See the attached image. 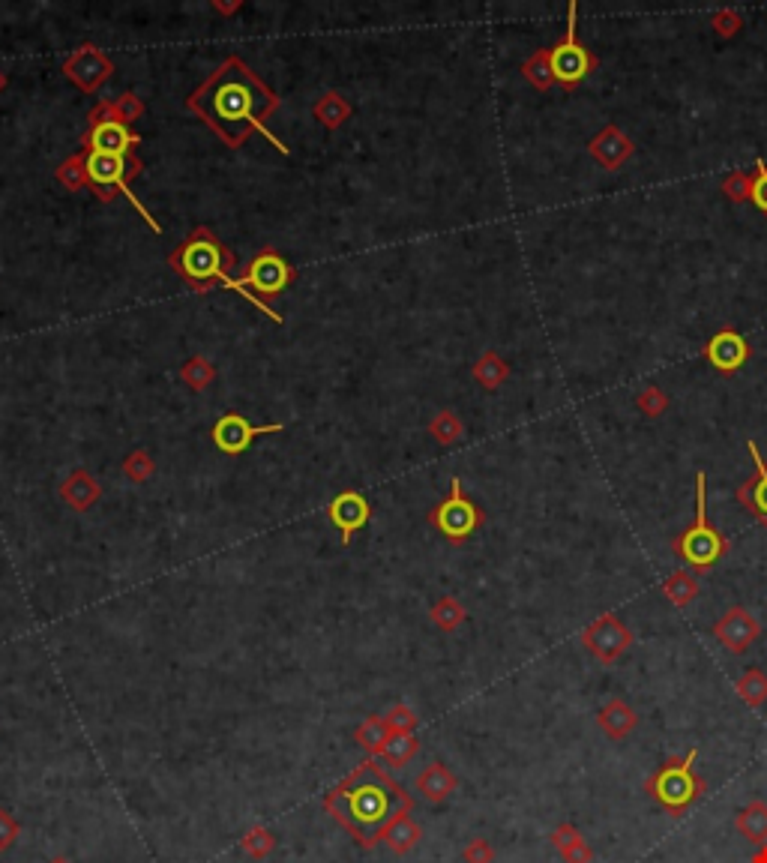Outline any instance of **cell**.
Masks as SVG:
<instances>
[{"mask_svg": "<svg viewBox=\"0 0 767 863\" xmlns=\"http://www.w3.org/2000/svg\"><path fill=\"white\" fill-rule=\"evenodd\" d=\"M324 810L360 849L372 852L381 846V831L393 819L414 813V798L390 777L381 759L366 756V762L324 795Z\"/></svg>", "mask_w": 767, "mask_h": 863, "instance_id": "obj_1", "label": "cell"}, {"mask_svg": "<svg viewBox=\"0 0 767 863\" xmlns=\"http://www.w3.org/2000/svg\"><path fill=\"white\" fill-rule=\"evenodd\" d=\"M192 111L231 147H240L279 108V96L240 60L228 57L192 96Z\"/></svg>", "mask_w": 767, "mask_h": 863, "instance_id": "obj_2", "label": "cell"}, {"mask_svg": "<svg viewBox=\"0 0 767 863\" xmlns=\"http://www.w3.org/2000/svg\"><path fill=\"white\" fill-rule=\"evenodd\" d=\"M171 264H174V270L189 282V285H195V288H207L213 279H219V282H225L228 288H237L243 297H249L252 303H258L255 297H252V291H246L243 288V282H237V279H231L228 276V264H231V255L225 252V246L210 234V231H195L174 255H171ZM261 306V303H258ZM261 312H267L270 318H276L279 321V315L276 312H270L267 306H261Z\"/></svg>", "mask_w": 767, "mask_h": 863, "instance_id": "obj_3", "label": "cell"}, {"mask_svg": "<svg viewBox=\"0 0 767 863\" xmlns=\"http://www.w3.org/2000/svg\"><path fill=\"white\" fill-rule=\"evenodd\" d=\"M672 552L693 570H711L732 552L729 537L708 522V477H705V471L696 474V519L684 534H678L672 540Z\"/></svg>", "mask_w": 767, "mask_h": 863, "instance_id": "obj_4", "label": "cell"}, {"mask_svg": "<svg viewBox=\"0 0 767 863\" xmlns=\"http://www.w3.org/2000/svg\"><path fill=\"white\" fill-rule=\"evenodd\" d=\"M696 762H699V750H690L684 756L669 759L645 780V792L669 816H684L708 792V783L696 774Z\"/></svg>", "mask_w": 767, "mask_h": 863, "instance_id": "obj_5", "label": "cell"}, {"mask_svg": "<svg viewBox=\"0 0 767 863\" xmlns=\"http://www.w3.org/2000/svg\"><path fill=\"white\" fill-rule=\"evenodd\" d=\"M576 24H579V3L573 0L570 9H567V33L558 45H552V69H555V81L564 87V90H576L597 66L600 60L582 45L579 33H576Z\"/></svg>", "mask_w": 767, "mask_h": 863, "instance_id": "obj_6", "label": "cell"}, {"mask_svg": "<svg viewBox=\"0 0 767 863\" xmlns=\"http://www.w3.org/2000/svg\"><path fill=\"white\" fill-rule=\"evenodd\" d=\"M579 642L597 663L612 666L636 645V633L615 612H606L579 633Z\"/></svg>", "mask_w": 767, "mask_h": 863, "instance_id": "obj_7", "label": "cell"}, {"mask_svg": "<svg viewBox=\"0 0 767 863\" xmlns=\"http://www.w3.org/2000/svg\"><path fill=\"white\" fill-rule=\"evenodd\" d=\"M432 525L450 540V543H465L480 525H483V510L471 501V498H465V492H462V480L459 477H453V483H450V498L447 501H441L435 510H432Z\"/></svg>", "mask_w": 767, "mask_h": 863, "instance_id": "obj_8", "label": "cell"}, {"mask_svg": "<svg viewBox=\"0 0 767 863\" xmlns=\"http://www.w3.org/2000/svg\"><path fill=\"white\" fill-rule=\"evenodd\" d=\"M714 636H717V642H720L729 654H747V651L759 642L762 624H759V618H756L750 609L732 606V609H726L723 618L714 624Z\"/></svg>", "mask_w": 767, "mask_h": 863, "instance_id": "obj_9", "label": "cell"}, {"mask_svg": "<svg viewBox=\"0 0 767 863\" xmlns=\"http://www.w3.org/2000/svg\"><path fill=\"white\" fill-rule=\"evenodd\" d=\"M294 279V270L291 264L276 255V252H261L249 267H246V276H243V285H249L252 291L258 294H279L285 291V285Z\"/></svg>", "mask_w": 767, "mask_h": 863, "instance_id": "obj_10", "label": "cell"}, {"mask_svg": "<svg viewBox=\"0 0 767 863\" xmlns=\"http://www.w3.org/2000/svg\"><path fill=\"white\" fill-rule=\"evenodd\" d=\"M750 354H753L750 342H747L738 330H732V327L717 330V333L711 336V342L705 345V357H708L711 366H714L717 372H723V375L738 372V369L750 360Z\"/></svg>", "mask_w": 767, "mask_h": 863, "instance_id": "obj_11", "label": "cell"}, {"mask_svg": "<svg viewBox=\"0 0 767 863\" xmlns=\"http://www.w3.org/2000/svg\"><path fill=\"white\" fill-rule=\"evenodd\" d=\"M267 432H282V426H279V423H276V426H252V423H249L246 417H240V414H225V417L213 426V444H216L222 453L237 456V453L249 450L258 435H267Z\"/></svg>", "mask_w": 767, "mask_h": 863, "instance_id": "obj_12", "label": "cell"}, {"mask_svg": "<svg viewBox=\"0 0 767 863\" xmlns=\"http://www.w3.org/2000/svg\"><path fill=\"white\" fill-rule=\"evenodd\" d=\"M327 519L339 528L342 546H348V543L354 540V534L369 525L372 507H369V501H366L360 492H339V495L330 501V507H327Z\"/></svg>", "mask_w": 767, "mask_h": 863, "instance_id": "obj_13", "label": "cell"}, {"mask_svg": "<svg viewBox=\"0 0 767 863\" xmlns=\"http://www.w3.org/2000/svg\"><path fill=\"white\" fill-rule=\"evenodd\" d=\"M588 153H591V159L600 162L606 171H618V168H624V162L633 159L636 141H633L624 129H618L615 123H609V126H603V129L591 138Z\"/></svg>", "mask_w": 767, "mask_h": 863, "instance_id": "obj_14", "label": "cell"}, {"mask_svg": "<svg viewBox=\"0 0 767 863\" xmlns=\"http://www.w3.org/2000/svg\"><path fill=\"white\" fill-rule=\"evenodd\" d=\"M84 171H87V180L93 189H99L102 195H108V189H120L132 198V192L126 189V174L135 171L129 168L126 159L120 156H105V153H87V162H84Z\"/></svg>", "mask_w": 767, "mask_h": 863, "instance_id": "obj_15", "label": "cell"}, {"mask_svg": "<svg viewBox=\"0 0 767 863\" xmlns=\"http://www.w3.org/2000/svg\"><path fill=\"white\" fill-rule=\"evenodd\" d=\"M747 450H750V456L756 462V474L735 489V498H738L741 507H747L767 528V459L759 453L756 441H747Z\"/></svg>", "mask_w": 767, "mask_h": 863, "instance_id": "obj_16", "label": "cell"}, {"mask_svg": "<svg viewBox=\"0 0 767 863\" xmlns=\"http://www.w3.org/2000/svg\"><path fill=\"white\" fill-rule=\"evenodd\" d=\"M87 144H90V153H105V156L126 159V153L138 144V135L120 120H99L87 132Z\"/></svg>", "mask_w": 767, "mask_h": 863, "instance_id": "obj_17", "label": "cell"}, {"mask_svg": "<svg viewBox=\"0 0 767 863\" xmlns=\"http://www.w3.org/2000/svg\"><path fill=\"white\" fill-rule=\"evenodd\" d=\"M597 729L609 738V741H624L639 729V711L624 702L621 696H612L600 711H597Z\"/></svg>", "mask_w": 767, "mask_h": 863, "instance_id": "obj_18", "label": "cell"}, {"mask_svg": "<svg viewBox=\"0 0 767 863\" xmlns=\"http://www.w3.org/2000/svg\"><path fill=\"white\" fill-rule=\"evenodd\" d=\"M414 789L420 792L423 801H429V804H444V801L459 789V777H456L444 762H432V765H426V768L417 774Z\"/></svg>", "mask_w": 767, "mask_h": 863, "instance_id": "obj_19", "label": "cell"}, {"mask_svg": "<svg viewBox=\"0 0 767 863\" xmlns=\"http://www.w3.org/2000/svg\"><path fill=\"white\" fill-rule=\"evenodd\" d=\"M549 843H552V849L561 855L564 863H594V849L588 846L585 834L576 825H570V822H561L549 834Z\"/></svg>", "mask_w": 767, "mask_h": 863, "instance_id": "obj_20", "label": "cell"}, {"mask_svg": "<svg viewBox=\"0 0 767 863\" xmlns=\"http://www.w3.org/2000/svg\"><path fill=\"white\" fill-rule=\"evenodd\" d=\"M423 840V828L411 819V816H399L393 819L384 831H381V843L393 852V855H408L420 846Z\"/></svg>", "mask_w": 767, "mask_h": 863, "instance_id": "obj_21", "label": "cell"}, {"mask_svg": "<svg viewBox=\"0 0 767 863\" xmlns=\"http://www.w3.org/2000/svg\"><path fill=\"white\" fill-rule=\"evenodd\" d=\"M735 831L750 843V846H765L767 843V804L765 801H750L747 807L738 810L735 816Z\"/></svg>", "mask_w": 767, "mask_h": 863, "instance_id": "obj_22", "label": "cell"}, {"mask_svg": "<svg viewBox=\"0 0 767 863\" xmlns=\"http://www.w3.org/2000/svg\"><path fill=\"white\" fill-rule=\"evenodd\" d=\"M390 735H393V732H390L387 720H384V717H378V714H372V717H366V720L357 726L354 741H357V747H360L369 759H378V756L384 753V747H387Z\"/></svg>", "mask_w": 767, "mask_h": 863, "instance_id": "obj_23", "label": "cell"}, {"mask_svg": "<svg viewBox=\"0 0 767 863\" xmlns=\"http://www.w3.org/2000/svg\"><path fill=\"white\" fill-rule=\"evenodd\" d=\"M699 591H702V585L690 570H675L663 579V597L678 609H687L699 597Z\"/></svg>", "mask_w": 767, "mask_h": 863, "instance_id": "obj_24", "label": "cell"}, {"mask_svg": "<svg viewBox=\"0 0 767 863\" xmlns=\"http://www.w3.org/2000/svg\"><path fill=\"white\" fill-rule=\"evenodd\" d=\"M735 693L741 696V702L753 711L765 708L767 705V672L762 669H747L738 681H735Z\"/></svg>", "mask_w": 767, "mask_h": 863, "instance_id": "obj_25", "label": "cell"}, {"mask_svg": "<svg viewBox=\"0 0 767 863\" xmlns=\"http://www.w3.org/2000/svg\"><path fill=\"white\" fill-rule=\"evenodd\" d=\"M522 75L537 87V90H549L555 81V69H552V48H540L534 51L525 63H522Z\"/></svg>", "mask_w": 767, "mask_h": 863, "instance_id": "obj_26", "label": "cell"}, {"mask_svg": "<svg viewBox=\"0 0 767 863\" xmlns=\"http://www.w3.org/2000/svg\"><path fill=\"white\" fill-rule=\"evenodd\" d=\"M420 753V741H417V735H390V741H387V747H384V753L378 756L387 768H405L414 756Z\"/></svg>", "mask_w": 767, "mask_h": 863, "instance_id": "obj_27", "label": "cell"}, {"mask_svg": "<svg viewBox=\"0 0 767 863\" xmlns=\"http://www.w3.org/2000/svg\"><path fill=\"white\" fill-rule=\"evenodd\" d=\"M465 618H468V612H465V606H462L456 597H441V600L432 606V621H435V627L444 630V633L459 630V627L465 624Z\"/></svg>", "mask_w": 767, "mask_h": 863, "instance_id": "obj_28", "label": "cell"}, {"mask_svg": "<svg viewBox=\"0 0 767 863\" xmlns=\"http://www.w3.org/2000/svg\"><path fill=\"white\" fill-rule=\"evenodd\" d=\"M240 849H243L252 861H264V858H270V852L276 849V837H273L267 828L255 825V828H249V831L243 834Z\"/></svg>", "mask_w": 767, "mask_h": 863, "instance_id": "obj_29", "label": "cell"}, {"mask_svg": "<svg viewBox=\"0 0 767 863\" xmlns=\"http://www.w3.org/2000/svg\"><path fill=\"white\" fill-rule=\"evenodd\" d=\"M720 189L726 192V198H729V201L744 204V201H750V198H753V174H744L741 168H735L732 174H726V180H723V186H720Z\"/></svg>", "mask_w": 767, "mask_h": 863, "instance_id": "obj_30", "label": "cell"}, {"mask_svg": "<svg viewBox=\"0 0 767 863\" xmlns=\"http://www.w3.org/2000/svg\"><path fill=\"white\" fill-rule=\"evenodd\" d=\"M477 378L483 381V387L495 390V387L507 378V363H504L495 351H489V354H483V360L477 363Z\"/></svg>", "mask_w": 767, "mask_h": 863, "instance_id": "obj_31", "label": "cell"}, {"mask_svg": "<svg viewBox=\"0 0 767 863\" xmlns=\"http://www.w3.org/2000/svg\"><path fill=\"white\" fill-rule=\"evenodd\" d=\"M636 405H639V411L645 414V417H663L666 414V408H669V396L663 393V387H657V384H648L639 396H636Z\"/></svg>", "mask_w": 767, "mask_h": 863, "instance_id": "obj_32", "label": "cell"}, {"mask_svg": "<svg viewBox=\"0 0 767 863\" xmlns=\"http://www.w3.org/2000/svg\"><path fill=\"white\" fill-rule=\"evenodd\" d=\"M384 720H387L390 732H396V735H414V729H417V723H420V717H417L408 705H393V708L384 714Z\"/></svg>", "mask_w": 767, "mask_h": 863, "instance_id": "obj_33", "label": "cell"}, {"mask_svg": "<svg viewBox=\"0 0 767 863\" xmlns=\"http://www.w3.org/2000/svg\"><path fill=\"white\" fill-rule=\"evenodd\" d=\"M495 858H498L495 846L489 840H483V837L468 840V846L462 849V861L465 863H495Z\"/></svg>", "mask_w": 767, "mask_h": 863, "instance_id": "obj_34", "label": "cell"}, {"mask_svg": "<svg viewBox=\"0 0 767 863\" xmlns=\"http://www.w3.org/2000/svg\"><path fill=\"white\" fill-rule=\"evenodd\" d=\"M741 27H744V15H741L738 9H720V12L714 15V30H717L723 39H732Z\"/></svg>", "mask_w": 767, "mask_h": 863, "instance_id": "obj_35", "label": "cell"}, {"mask_svg": "<svg viewBox=\"0 0 767 863\" xmlns=\"http://www.w3.org/2000/svg\"><path fill=\"white\" fill-rule=\"evenodd\" d=\"M18 834H21V828H18L15 816H12V813H6V810H0V855H3V852H9V849L15 846Z\"/></svg>", "mask_w": 767, "mask_h": 863, "instance_id": "obj_36", "label": "cell"}, {"mask_svg": "<svg viewBox=\"0 0 767 863\" xmlns=\"http://www.w3.org/2000/svg\"><path fill=\"white\" fill-rule=\"evenodd\" d=\"M762 213H767V162H759L756 165V174H753V198H750Z\"/></svg>", "mask_w": 767, "mask_h": 863, "instance_id": "obj_37", "label": "cell"}, {"mask_svg": "<svg viewBox=\"0 0 767 863\" xmlns=\"http://www.w3.org/2000/svg\"><path fill=\"white\" fill-rule=\"evenodd\" d=\"M750 863H767V843L765 846H759V849L750 855Z\"/></svg>", "mask_w": 767, "mask_h": 863, "instance_id": "obj_38", "label": "cell"}, {"mask_svg": "<svg viewBox=\"0 0 767 863\" xmlns=\"http://www.w3.org/2000/svg\"><path fill=\"white\" fill-rule=\"evenodd\" d=\"M48 863H72V861H69V858H51Z\"/></svg>", "mask_w": 767, "mask_h": 863, "instance_id": "obj_39", "label": "cell"}]
</instances>
